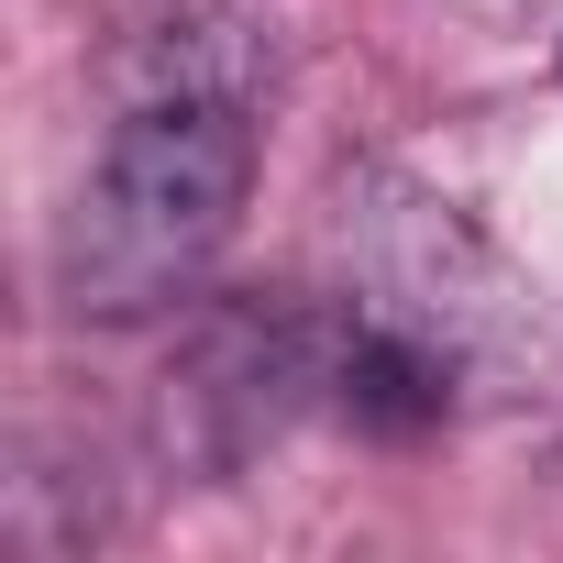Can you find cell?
Returning <instances> with one entry per match:
<instances>
[{
    "mask_svg": "<svg viewBox=\"0 0 563 563\" xmlns=\"http://www.w3.org/2000/svg\"><path fill=\"white\" fill-rule=\"evenodd\" d=\"M254 188V122L232 89H155L89 166V188L56 221V299L78 321H155L177 310L210 254L232 243V210Z\"/></svg>",
    "mask_w": 563,
    "mask_h": 563,
    "instance_id": "cell-1",
    "label": "cell"
}]
</instances>
